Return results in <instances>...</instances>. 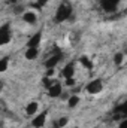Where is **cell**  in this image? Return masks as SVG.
Listing matches in <instances>:
<instances>
[{
    "label": "cell",
    "mask_w": 127,
    "mask_h": 128,
    "mask_svg": "<svg viewBox=\"0 0 127 128\" xmlns=\"http://www.w3.org/2000/svg\"><path fill=\"white\" fill-rule=\"evenodd\" d=\"M0 88H2V82H0Z\"/></svg>",
    "instance_id": "cell-22"
},
{
    "label": "cell",
    "mask_w": 127,
    "mask_h": 128,
    "mask_svg": "<svg viewBox=\"0 0 127 128\" xmlns=\"http://www.w3.org/2000/svg\"><path fill=\"white\" fill-rule=\"evenodd\" d=\"M60 58H61V54H54L49 60H46V63H45V66L48 67V68H52V67H55L57 64H58V61H60Z\"/></svg>",
    "instance_id": "cell-8"
},
{
    "label": "cell",
    "mask_w": 127,
    "mask_h": 128,
    "mask_svg": "<svg viewBox=\"0 0 127 128\" xmlns=\"http://www.w3.org/2000/svg\"><path fill=\"white\" fill-rule=\"evenodd\" d=\"M23 20L27 22V24H34L36 22V14L34 12H26L23 15Z\"/></svg>",
    "instance_id": "cell-10"
},
{
    "label": "cell",
    "mask_w": 127,
    "mask_h": 128,
    "mask_svg": "<svg viewBox=\"0 0 127 128\" xmlns=\"http://www.w3.org/2000/svg\"><path fill=\"white\" fill-rule=\"evenodd\" d=\"M121 0H100V4H102L103 10H106V12H115Z\"/></svg>",
    "instance_id": "cell-3"
},
{
    "label": "cell",
    "mask_w": 127,
    "mask_h": 128,
    "mask_svg": "<svg viewBox=\"0 0 127 128\" xmlns=\"http://www.w3.org/2000/svg\"><path fill=\"white\" fill-rule=\"evenodd\" d=\"M46 2H48V0H37L36 3H37L39 6H43V4H46Z\"/></svg>",
    "instance_id": "cell-19"
},
{
    "label": "cell",
    "mask_w": 127,
    "mask_h": 128,
    "mask_svg": "<svg viewBox=\"0 0 127 128\" xmlns=\"http://www.w3.org/2000/svg\"><path fill=\"white\" fill-rule=\"evenodd\" d=\"M102 88H103V84H102L100 79H94V80L87 84V91L90 94H99L102 91Z\"/></svg>",
    "instance_id": "cell-2"
},
{
    "label": "cell",
    "mask_w": 127,
    "mask_h": 128,
    "mask_svg": "<svg viewBox=\"0 0 127 128\" xmlns=\"http://www.w3.org/2000/svg\"><path fill=\"white\" fill-rule=\"evenodd\" d=\"M73 73H75V67H73V64H67V66L63 68V73H61V74L67 79V78H73Z\"/></svg>",
    "instance_id": "cell-9"
},
{
    "label": "cell",
    "mask_w": 127,
    "mask_h": 128,
    "mask_svg": "<svg viewBox=\"0 0 127 128\" xmlns=\"http://www.w3.org/2000/svg\"><path fill=\"white\" fill-rule=\"evenodd\" d=\"M36 112H37V103H34V101L29 103V106L26 107V113L27 115H34Z\"/></svg>",
    "instance_id": "cell-12"
},
{
    "label": "cell",
    "mask_w": 127,
    "mask_h": 128,
    "mask_svg": "<svg viewBox=\"0 0 127 128\" xmlns=\"http://www.w3.org/2000/svg\"><path fill=\"white\" fill-rule=\"evenodd\" d=\"M123 58H124V55H123L121 52H117L115 57H114V63H115V66H120V64L123 63Z\"/></svg>",
    "instance_id": "cell-15"
},
{
    "label": "cell",
    "mask_w": 127,
    "mask_h": 128,
    "mask_svg": "<svg viewBox=\"0 0 127 128\" xmlns=\"http://www.w3.org/2000/svg\"><path fill=\"white\" fill-rule=\"evenodd\" d=\"M11 40V32H9V26H3L0 27V46L8 43Z\"/></svg>",
    "instance_id": "cell-5"
},
{
    "label": "cell",
    "mask_w": 127,
    "mask_h": 128,
    "mask_svg": "<svg viewBox=\"0 0 127 128\" xmlns=\"http://www.w3.org/2000/svg\"><path fill=\"white\" fill-rule=\"evenodd\" d=\"M67 124V118H61V119H58L55 124H54V128H61V127H64Z\"/></svg>",
    "instance_id": "cell-17"
},
{
    "label": "cell",
    "mask_w": 127,
    "mask_h": 128,
    "mask_svg": "<svg viewBox=\"0 0 127 128\" xmlns=\"http://www.w3.org/2000/svg\"><path fill=\"white\" fill-rule=\"evenodd\" d=\"M8 63H9V60H8L6 57L0 60V73H3V72L8 70Z\"/></svg>",
    "instance_id": "cell-14"
},
{
    "label": "cell",
    "mask_w": 127,
    "mask_h": 128,
    "mask_svg": "<svg viewBox=\"0 0 127 128\" xmlns=\"http://www.w3.org/2000/svg\"><path fill=\"white\" fill-rule=\"evenodd\" d=\"M45 121H46V113L43 112V113H39V115L33 119L32 125L34 128H42V127H43V124H45Z\"/></svg>",
    "instance_id": "cell-6"
},
{
    "label": "cell",
    "mask_w": 127,
    "mask_h": 128,
    "mask_svg": "<svg viewBox=\"0 0 127 128\" xmlns=\"http://www.w3.org/2000/svg\"><path fill=\"white\" fill-rule=\"evenodd\" d=\"M48 96L55 98V97H60L61 96V85L58 82H54L48 86Z\"/></svg>",
    "instance_id": "cell-4"
},
{
    "label": "cell",
    "mask_w": 127,
    "mask_h": 128,
    "mask_svg": "<svg viewBox=\"0 0 127 128\" xmlns=\"http://www.w3.org/2000/svg\"><path fill=\"white\" fill-rule=\"evenodd\" d=\"M40 39H42V33L37 32L34 36H32V37H30V40L27 42V48H36V46L39 45Z\"/></svg>",
    "instance_id": "cell-7"
},
{
    "label": "cell",
    "mask_w": 127,
    "mask_h": 128,
    "mask_svg": "<svg viewBox=\"0 0 127 128\" xmlns=\"http://www.w3.org/2000/svg\"><path fill=\"white\" fill-rule=\"evenodd\" d=\"M66 85H69V86L75 85V80H73V78H67V79H66Z\"/></svg>",
    "instance_id": "cell-18"
},
{
    "label": "cell",
    "mask_w": 127,
    "mask_h": 128,
    "mask_svg": "<svg viewBox=\"0 0 127 128\" xmlns=\"http://www.w3.org/2000/svg\"><path fill=\"white\" fill-rule=\"evenodd\" d=\"M78 103H79V97H78V96H72L70 98H69V101H67L69 107H75Z\"/></svg>",
    "instance_id": "cell-13"
},
{
    "label": "cell",
    "mask_w": 127,
    "mask_h": 128,
    "mask_svg": "<svg viewBox=\"0 0 127 128\" xmlns=\"http://www.w3.org/2000/svg\"><path fill=\"white\" fill-rule=\"evenodd\" d=\"M81 63H82V66L85 67V68H91L93 67V64H91V61L87 58V57H81V60H79Z\"/></svg>",
    "instance_id": "cell-16"
},
{
    "label": "cell",
    "mask_w": 127,
    "mask_h": 128,
    "mask_svg": "<svg viewBox=\"0 0 127 128\" xmlns=\"http://www.w3.org/2000/svg\"><path fill=\"white\" fill-rule=\"evenodd\" d=\"M8 2H11V3H15V2H17V0H8Z\"/></svg>",
    "instance_id": "cell-21"
},
{
    "label": "cell",
    "mask_w": 127,
    "mask_h": 128,
    "mask_svg": "<svg viewBox=\"0 0 127 128\" xmlns=\"http://www.w3.org/2000/svg\"><path fill=\"white\" fill-rule=\"evenodd\" d=\"M120 128H127V121H121V124H120Z\"/></svg>",
    "instance_id": "cell-20"
},
{
    "label": "cell",
    "mask_w": 127,
    "mask_h": 128,
    "mask_svg": "<svg viewBox=\"0 0 127 128\" xmlns=\"http://www.w3.org/2000/svg\"><path fill=\"white\" fill-rule=\"evenodd\" d=\"M37 54H39L37 48H27V51H26V58H27V60H34V58L37 57Z\"/></svg>",
    "instance_id": "cell-11"
},
{
    "label": "cell",
    "mask_w": 127,
    "mask_h": 128,
    "mask_svg": "<svg viewBox=\"0 0 127 128\" xmlns=\"http://www.w3.org/2000/svg\"><path fill=\"white\" fill-rule=\"evenodd\" d=\"M70 15H72V4L69 2H63L55 12V22H63Z\"/></svg>",
    "instance_id": "cell-1"
}]
</instances>
